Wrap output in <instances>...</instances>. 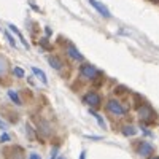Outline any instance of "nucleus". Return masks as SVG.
Instances as JSON below:
<instances>
[{
    "label": "nucleus",
    "mask_w": 159,
    "mask_h": 159,
    "mask_svg": "<svg viewBox=\"0 0 159 159\" xmlns=\"http://www.w3.org/2000/svg\"><path fill=\"white\" fill-rule=\"evenodd\" d=\"M137 113H139V119L145 124H156V121H157L156 111L153 110V107H150L148 103H143L137 110Z\"/></svg>",
    "instance_id": "nucleus-1"
},
{
    "label": "nucleus",
    "mask_w": 159,
    "mask_h": 159,
    "mask_svg": "<svg viewBox=\"0 0 159 159\" xmlns=\"http://www.w3.org/2000/svg\"><path fill=\"white\" fill-rule=\"evenodd\" d=\"M80 75L89 80V81H94V80H97L100 76V70L91 64H81L80 65Z\"/></svg>",
    "instance_id": "nucleus-2"
},
{
    "label": "nucleus",
    "mask_w": 159,
    "mask_h": 159,
    "mask_svg": "<svg viewBox=\"0 0 159 159\" xmlns=\"http://www.w3.org/2000/svg\"><path fill=\"white\" fill-rule=\"evenodd\" d=\"M105 108H107L108 113L115 115V116H124L127 113V107H124V105L116 100V99H110L107 100V105H105Z\"/></svg>",
    "instance_id": "nucleus-3"
},
{
    "label": "nucleus",
    "mask_w": 159,
    "mask_h": 159,
    "mask_svg": "<svg viewBox=\"0 0 159 159\" xmlns=\"http://www.w3.org/2000/svg\"><path fill=\"white\" fill-rule=\"evenodd\" d=\"M134 148H135L137 154H140L142 157H151L153 150H154L153 145L148 143V142H137V143L134 145Z\"/></svg>",
    "instance_id": "nucleus-4"
},
{
    "label": "nucleus",
    "mask_w": 159,
    "mask_h": 159,
    "mask_svg": "<svg viewBox=\"0 0 159 159\" xmlns=\"http://www.w3.org/2000/svg\"><path fill=\"white\" fill-rule=\"evenodd\" d=\"M3 156L5 159H25L24 157V150L18 145H13V147H8L3 150Z\"/></svg>",
    "instance_id": "nucleus-5"
},
{
    "label": "nucleus",
    "mask_w": 159,
    "mask_h": 159,
    "mask_svg": "<svg viewBox=\"0 0 159 159\" xmlns=\"http://www.w3.org/2000/svg\"><path fill=\"white\" fill-rule=\"evenodd\" d=\"M83 102L88 103L89 107H92V108H97L100 105V96L97 94V92H94V91L86 92V94L83 96Z\"/></svg>",
    "instance_id": "nucleus-6"
},
{
    "label": "nucleus",
    "mask_w": 159,
    "mask_h": 159,
    "mask_svg": "<svg viewBox=\"0 0 159 159\" xmlns=\"http://www.w3.org/2000/svg\"><path fill=\"white\" fill-rule=\"evenodd\" d=\"M48 64L51 65L52 69H56V70H57L61 75H65V72H64V70L67 69V67H65V64H64V62H62V61H61L57 56H54V54L48 56Z\"/></svg>",
    "instance_id": "nucleus-7"
},
{
    "label": "nucleus",
    "mask_w": 159,
    "mask_h": 159,
    "mask_svg": "<svg viewBox=\"0 0 159 159\" xmlns=\"http://www.w3.org/2000/svg\"><path fill=\"white\" fill-rule=\"evenodd\" d=\"M65 54H67L70 59H73V61H83V57H84L81 52L76 49V46L72 45L70 42H67V45H65Z\"/></svg>",
    "instance_id": "nucleus-8"
},
{
    "label": "nucleus",
    "mask_w": 159,
    "mask_h": 159,
    "mask_svg": "<svg viewBox=\"0 0 159 159\" xmlns=\"http://www.w3.org/2000/svg\"><path fill=\"white\" fill-rule=\"evenodd\" d=\"M89 3L92 5V8H94L97 13H99V15L100 16H103V18H111V15H110V11H108V8L107 7H105L103 3H100L99 2V0H89Z\"/></svg>",
    "instance_id": "nucleus-9"
},
{
    "label": "nucleus",
    "mask_w": 159,
    "mask_h": 159,
    "mask_svg": "<svg viewBox=\"0 0 159 159\" xmlns=\"http://www.w3.org/2000/svg\"><path fill=\"white\" fill-rule=\"evenodd\" d=\"M8 69H10V64H8V59L5 57V56H2L0 54V83H5L3 81V78L7 76V73H8Z\"/></svg>",
    "instance_id": "nucleus-10"
},
{
    "label": "nucleus",
    "mask_w": 159,
    "mask_h": 159,
    "mask_svg": "<svg viewBox=\"0 0 159 159\" xmlns=\"http://www.w3.org/2000/svg\"><path fill=\"white\" fill-rule=\"evenodd\" d=\"M121 132H123V135H126V137H134L137 134V129L132 124H126V126L121 127Z\"/></svg>",
    "instance_id": "nucleus-11"
},
{
    "label": "nucleus",
    "mask_w": 159,
    "mask_h": 159,
    "mask_svg": "<svg viewBox=\"0 0 159 159\" xmlns=\"http://www.w3.org/2000/svg\"><path fill=\"white\" fill-rule=\"evenodd\" d=\"M10 29H11L13 32H15V34L18 35V38L21 40V43L24 45V48H25V49H29V43H27V42H25V38L22 37V34H21V30H19V29L16 27V25H15V24H10Z\"/></svg>",
    "instance_id": "nucleus-12"
},
{
    "label": "nucleus",
    "mask_w": 159,
    "mask_h": 159,
    "mask_svg": "<svg viewBox=\"0 0 159 159\" xmlns=\"http://www.w3.org/2000/svg\"><path fill=\"white\" fill-rule=\"evenodd\" d=\"M32 72H34V75L37 76V78H40L42 80V83L43 84H48V78H46V75H45V72H42L38 67H32Z\"/></svg>",
    "instance_id": "nucleus-13"
},
{
    "label": "nucleus",
    "mask_w": 159,
    "mask_h": 159,
    "mask_svg": "<svg viewBox=\"0 0 159 159\" xmlns=\"http://www.w3.org/2000/svg\"><path fill=\"white\" fill-rule=\"evenodd\" d=\"M8 97L11 99V102L15 105H22V100H21V96L18 94L16 91H8Z\"/></svg>",
    "instance_id": "nucleus-14"
},
{
    "label": "nucleus",
    "mask_w": 159,
    "mask_h": 159,
    "mask_svg": "<svg viewBox=\"0 0 159 159\" xmlns=\"http://www.w3.org/2000/svg\"><path fill=\"white\" fill-rule=\"evenodd\" d=\"M89 113L92 115V116H94L96 119H97V123H99V126L102 127V129H105V127H107V124H105V121H103V118L97 113V111H94V110H89Z\"/></svg>",
    "instance_id": "nucleus-15"
},
{
    "label": "nucleus",
    "mask_w": 159,
    "mask_h": 159,
    "mask_svg": "<svg viewBox=\"0 0 159 159\" xmlns=\"http://www.w3.org/2000/svg\"><path fill=\"white\" fill-rule=\"evenodd\" d=\"M2 34H3V35H5V38L8 40V43H10L13 48H16V42H15V38H13V35H11V34H10L7 29H2Z\"/></svg>",
    "instance_id": "nucleus-16"
},
{
    "label": "nucleus",
    "mask_w": 159,
    "mask_h": 159,
    "mask_svg": "<svg viewBox=\"0 0 159 159\" xmlns=\"http://www.w3.org/2000/svg\"><path fill=\"white\" fill-rule=\"evenodd\" d=\"M13 73H15V76H18V78H22L24 76V70L21 67H15V69H13Z\"/></svg>",
    "instance_id": "nucleus-17"
},
{
    "label": "nucleus",
    "mask_w": 159,
    "mask_h": 159,
    "mask_svg": "<svg viewBox=\"0 0 159 159\" xmlns=\"http://www.w3.org/2000/svg\"><path fill=\"white\" fill-rule=\"evenodd\" d=\"M25 129H27V137H29L30 140H34V139H35V132H34V129L30 127V124L25 126Z\"/></svg>",
    "instance_id": "nucleus-18"
},
{
    "label": "nucleus",
    "mask_w": 159,
    "mask_h": 159,
    "mask_svg": "<svg viewBox=\"0 0 159 159\" xmlns=\"http://www.w3.org/2000/svg\"><path fill=\"white\" fill-rule=\"evenodd\" d=\"M48 43H49V42H48L46 38H42V40H40V46L45 48V49H51L52 46H51V45H48Z\"/></svg>",
    "instance_id": "nucleus-19"
},
{
    "label": "nucleus",
    "mask_w": 159,
    "mask_h": 159,
    "mask_svg": "<svg viewBox=\"0 0 159 159\" xmlns=\"http://www.w3.org/2000/svg\"><path fill=\"white\" fill-rule=\"evenodd\" d=\"M10 142V134H7V132H3L2 137H0V143H7Z\"/></svg>",
    "instance_id": "nucleus-20"
},
{
    "label": "nucleus",
    "mask_w": 159,
    "mask_h": 159,
    "mask_svg": "<svg viewBox=\"0 0 159 159\" xmlns=\"http://www.w3.org/2000/svg\"><path fill=\"white\" fill-rule=\"evenodd\" d=\"M29 159H42V157H40V154H37V153H30Z\"/></svg>",
    "instance_id": "nucleus-21"
},
{
    "label": "nucleus",
    "mask_w": 159,
    "mask_h": 159,
    "mask_svg": "<svg viewBox=\"0 0 159 159\" xmlns=\"http://www.w3.org/2000/svg\"><path fill=\"white\" fill-rule=\"evenodd\" d=\"M7 127H8V124H7V123H3L2 119H0V129H2V130H5Z\"/></svg>",
    "instance_id": "nucleus-22"
},
{
    "label": "nucleus",
    "mask_w": 159,
    "mask_h": 159,
    "mask_svg": "<svg viewBox=\"0 0 159 159\" xmlns=\"http://www.w3.org/2000/svg\"><path fill=\"white\" fill-rule=\"evenodd\" d=\"M142 130H143V134H145V135H151V132H150L147 127H145V126H142Z\"/></svg>",
    "instance_id": "nucleus-23"
},
{
    "label": "nucleus",
    "mask_w": 159,
    "mask_h": 159,
    "mask_svg": "<svg viewBox=\"0 0 159 159\" xmlns=\"http://www.w3.org/2000/svg\"><path fill=\"white\" fill-rule=\"evenodd\" d=\"M56 156H57V148L52 150V153H51V159H56Z\"/></svg>",
    "instance_id": "nucleus-24"
},
{
    "label": "nucleus",
    "mask_w": 159,
    "mask_h": 159,
    "mask_svg": "<svg viewBox=\"0 0 159 159\" xmlns=\"http://www.w3.org/2000/svg\"><path fill=\"white\" fill-rule=\"evenodd\" d=\"M80 159H86V151H81V154H80Z\"/></svg>",
    "instance_id": "nucleus-25"
},
{
    "label": "nucleus",
    "mask_w": 159,
    "mask_h": 159,
    "mask_svg": "<svg viewBox=\"0 0 159 159\" xmlns=\"http://www.w3.org/2000/svg\"><path fill=\"white\" fill-rule=\"evenodd\" d=\"M45 32H46V35H48V37L51 35V29H49V27H45Z\"/></svg>",
    "instance_id": "nucleus-26"
},
{
    "label": "nucleus",
    "mask_w": 159,
    "mask_h": 159,
    "mask_svg": "<svg viewBox=\"0 0 159 159\" xmlns=\"http://www.w3.org/2000/svg\"><path fill=\"white\" fill-rule=\"evenodd\" d=\"M148 159H159V156H151V157H148Z\"/></svg>",
    "instance_id": "nucleus-27"
},
{
    "label": "nucleus",
    "mask_w": 159,
    "mask_h": 159,
    "mask_svg": "<svg viewBox=\"0 0 159 159\" xmlns=\"http://www.w3.org/2000/svg\"><path fill=\"white\" fill-rule=\"evenodd\" d=\"M151 2H154V3H159V0H151Z\"/></svg>",
    "instance_id": "nucleus-28"
},
{
    "label": "nucleus",
    "mask_w": 159,
    "mask_h": 159,
    "mask_svg": "<svg viewBox=\"0 0 159 159\" xmlns=\"http://www.w3.org/2000/svg\"><path fill=\"white\" fill-rule=\"evenodd\" d=\"M59 159H64V157H59Z\"/></svg>",
    "instance_id": "nucleus-29"
}]
</instances>
